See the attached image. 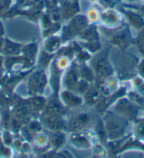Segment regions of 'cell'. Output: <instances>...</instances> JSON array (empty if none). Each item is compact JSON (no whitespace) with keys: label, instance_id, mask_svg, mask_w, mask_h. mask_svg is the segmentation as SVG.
Masks as SVG:
<instances>
[{"label":"cell","instance_id":"1","mask_svg":"<svg viewBox=\"0 0 144 158\" xmlns=\"http://www.w3.org/2000/svg\"><path fill=\"white\" fill-rule=\"evenodd\" d=\"M141 73H142V74H143V75H144V63L141 64Z\"/></svg>","mask_w":144,"mask_h":158},{"label":"cell","instance_id":"2","mask_svg":"<svg viewBox=\"0 0 144 158\" xmlns=\"http://www.w3.org/2000/svg\"><path fill=\"white\" fill-rule=\"evenodd\" d=\"M2 32H3V30H2V26H1V24H0V35H2Z\"/></svg>","mask_w":144,"mask_h":158},{"label":"cell","instance_id":"4","mask_svg":"<svg viewBox=\"0 0 144 158\" xmlns=\"http://www.w3.org/2000/svg\"><path fill=\"white\" fill-rule=\"evenodd\" d=\"M0 77H1V73H0Z\"/></svg>","mask_w":144,"mask_h":158},{"label":"cell","instance_id":"3","mask_svg":"<svg viewBox=\"0 0 144 158\" xmlns=\"http://www.w3.org/2000/svg\"><path fill=\"white\" fill-rule=\"evenodd\" d=\"M2 58L1 57H0V67L2 66Z\"/></svg>","mask_w":144,"mask_h":158}]
</instances>
